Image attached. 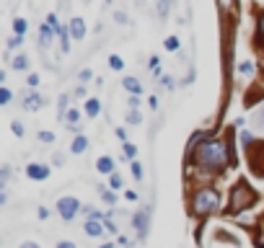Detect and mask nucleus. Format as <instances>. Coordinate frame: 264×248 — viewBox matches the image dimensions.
<instances>
[{"label":"nucleus","mask_w":264,"mask_h":248,"mask_svg":"<svg viewBox=\"0 0 264 248\" xmlns=\"http://www.w3.org/2000/svg\"><path fill=\"white\" fill-rule=\"evenodd\" d=\"M189 158H192V163H194L197 168L212 171V173L226 171V168H228V161H231L228 145H226L223 140H207V137H205L202 145L189 147Z\"/></svg>","instance_id":"f257e3e1"},{"label":"nucleus","mask_w":264,"mask_h":248,"mask_svg":"<svg viewBox=\"0 0 264 248\" xmlns=\"http://www.w3.org/2000/svg\"><path fill=\"white\" fill-rule=\"evenodd\" d=\"M220 207V191L215 186H202L192 194V215L207 217Z\"/></svg>","instance_id":"f03ea898"},{"label":"nucleus","mask_w":264,"mask_h":248,"mask_svg":"<svg viewBox=\"0 0 264 248\" xmlns=\"http://www.w3.org/2000/svg\"><path fill=\"white\" fill-rule=\"evenodd\" d=\"M251 202H256V194L241 181V184H236L233 186V191H231V212H241V210H246Z\"/></svg>","instance_id":"7ed1b4c3"},{"label":"nucleus","mask_w":264,"mask_h":248,"mask_svg":"<svg viewBox=\"0 0 264 248\" xmlns=\"http://www.w3.org/2000/svg\"><path fill=\"white\" fill-rule=\"evenodd\" d=\"M80 210H83L80 207V199H75V196H60L57 199V215L62 220H73Z\"/></svg>","instance_id":"20e7f679"},{"label":"nucleus","mask_w":264,"mask_h":248,"mask_svg":"<svg viewBox=\"0 0 264 248\" xmlns=\"http://www.w3.org/2000/svg\"><path fill=\"white\" fill-rule=\"evenodd\" d=\"M26 176L31 181H47L50 178V166L47 163H29L26 166Z\"/></svg>","instance_id":"39448f33"},{"label":"nucleus","mask_w":264,"mask_h":248,"mask_svg":"<svg viewBox=\"0 0 264 248\" xmlns=\"http://www.w3.org/2000/svg\"><path fill=\"white\" fill-rule=\"evenodd\" d=\"M55 34H57V31H55L50 24H41V26H39V47H41V49H50Z\"/></svg>","instance_id":"423d86ee"},{"label":"nucleus","mask_w":264,"mask_h":248,"mask_svg":"<svg viewBox=\"0 0 264 248\" xmlns=\"http://www.w3.org/2000/svg\"><path fill=\"white\" fill-rule=\"evenodd\" d=\"M44 104H47V98H44V96H39V93H29V96H24V104H21V106H24L26 111H39Z\"/></svg>","instance_id":"0eeeda50"},{"label":"nucleus","mask_w":264,"mask_h":248,"mask_svg":"<svg viewBox=\"0 0 264 248\" xmlns=\"http://www.w3.org/2000/svg\"><path fill=\"white\" fill-rule=\"evenodd\" d=\"M85 235H91V238H101L104 235V230H106V225H104V220H88L85 225Z\"/></svg>","instance_id":"6e6552de"},{"label":"nucleus","mask_w":264,"mask_h":248,"mask_svg":"<svg viewBox=\"0 0 264 248\" xmlns=\"http://www.w3.org/2000/svg\"><path fill=\"white\" fill-rule=\"evenodd\" d=\"M96 171H99V173H106V176L117 173V171H114V158H112V155H101L99 161H96Z\"/></svg>","instance_id":"1a4fd4ad"},{"label":"nucleus","mask_w":264,"mask_h":248,"mask_svg":"<svg viewBox=\"0 0 264 248\" xmlns=\"http://www.w3.org/2000/svg\"><path fill=\"white\" fill-rule=\"evenodd\" d=\"M70 36L75 41H83L85 36V24H83V18H70Z\"/></svg>","instance_id":"9d476101"},{"label":"nucleus","mask_w":264,"mask_h":248,"mask_svg":"<svg viewBox=\"0 0 264 248\" xmlns=\"http://www.w3.org/2000/svg\"><path fill=\"white\" fill-rule=\"evenodd\" d=\"M122 85H124V91H129L132 96H140V93H143V83H140L138 78H132V75H129V78H124V80H122Z\"/></svg>","instance_id":"9b49d317"},{"label":"nucleus","mask_w":264,"mask_h":248,"mask_svg":"<svg viewBox=\"0 0 264 248\" xmlns=\"http://www.w3.org/2000/svg\"><path fill=\"white\" fill-rule=\"evenodd\" d=\"M135 228H138L140 238L148 233V210H140V212L135 215Z\"/></svg>","instance_id":"f8f14e48"},{"label":"nucleus","mask_w":264,"mask_h":248,"mask_svg":"<svg viewBox=\"0 0 264 248\" xmlns=\"http://www.w3.org/2000/svg\"><path fill=\"white\" fill-rule=\"evenodd\" d=\"M85 150H88V137H85V134H78V137L73 140V145H70V153L80 155V153H85Z\"/></svg>","instance_id":"ddd939ff"},{"label":"nucleus","mask_w":264,"mask_h":248,"mask_svg":"<svg viewBox=\"0 0 264 248\" xmlns=\"http://www.w3.org/2000/svg\"><path fill=\"white\" fill-rule=\"evenodd\" d=\"M99 111H101V101H99V98H88V101H85V114L91 117V119L99 117Z\"/></svg>","instance_id":"4468645a"},{"label":"nucleus","mask_w":264,"mask_h":248,"mask_svg":"<svg viewBox=\"0 0 264 248\" xmlns=\"http://www.w3.org/2000/svg\"><path fill=\"white\" fill-rule=\"evenodd\" d=\"M238 73L244 75V78H254V73H256V67H254V62L251 60H244L238 65Z\"/></svg>","instance_id":"2eb2a0df"},{"label":"nucleus","mask_w":264,"mask_h":248,"mask_svg":"<svg viewBox=\"0 0 264 248\" xmlns=\"http://www.w3.org/2000/svg\"><path fill=\"white\" fill-rule=\"evenodd\" d=\"M11 67H13V70H29V57L26 55H16Z\"/></svg>","instance_id":"dca6fc26"},{"label":"nucleus","mask_w":264,"mask_h":248,"mask_svg":"<svg viewBox=\"0 0 264 248\" xmlns=\"http://www.w3.org/2000/svg\"><path fill=\"white\" fill-rule=\"evenodd\" d=\"M26 29H29V21H26V18H13V34L24 36Z\"/></svg>","instance_id":"f3484780"},{"label":"nucleus","mask_w":264,"mask_h":248,"mask_svg":"<svg viewBox=\"0 0 264 248\" xmlns=\"http://www.w3.org/2000/svg\"><path fill=\"white\" fill-rule=\"evenodd\" d=\"M99 194H101V199L106 202V205H114V202H117V194H114L112 189H104V186H99Z\"/></svg>","instance_id":"a211bd4d"},{"label":"nucleus","mask_w":264,"mask_h":248,"mask_svg":"<svg viewBox=\"0 0 264 248\" xmlns=\"http://www.w3.org/2000/svg\"><path fill=\"white\" fill-rule=\"evenodd\" d=\"M109 189H112V191H119V189H122V176H119V173H112V176H109Z\"/></svg>","instance_id":"6ab92c4d"},{"label":"nucleus","mask_w":264,"mask_h":248,"mask_svg":"<svg viewBox=\"0 0 264 248\" xmlns=\"http://www.w3.org/2000/svg\"><path fill=\"white\" fill-rule=\"evenodd\" d=\"M109 67H112V70H124V60L119 55H112L109 57Z\"/></svg>","instance_id":"aec40b11"},{"label":"nucleus","mask_w":264,"mask_h":248,"mask_svg":"<svg viewBox=\"0 0 264 248\" xmlns=\"http://www.w3.org/2000/svg\"><path fill=\"white\" fill-rule=\"evenodd\" d=\"M122 153H124V158H129V161H135V155H138V147L132 145V142H124V145H122Z\"/></svg>","instance_id":"412c9836"},{"label":"nucleus","mask_w":264,"mask_h":248,"mask_svg":"<svg viewBox=\"0 0 264 248\" xmlns=\"http://www.w3.org/2000/svg\"><path fill=\"white\" fill-rule=\"evenodd\" d=\"M163 47H166L168 52H176V49H179V36H168V39L163 41Z\"/></svg>","instance_id":"4be33fe9"},{"label":"nucleus","mask_w":264,"mask_h":248,"mask_svg":"<svg viewBox=\"0 0 264 248\" xmlns=\"http://www.w3.org/2000/svg\"><path fill=\"white\" fill-rule=\"evenodd\" d=\"M168 11H171V0H158V16H161V18H166V16H168Z\"/></svg>","instance_id":"5701e85b"},{"label":"nucleus","mask_w":264,"mask_h":248,"mask_svg":"<svg viewBox=\"0 0 264 248\" xmlns=\"http://www.w3.org/2000/svg\"><path fill=\"white\" fill-rule=\"evenodd\" d=\"M0 104H3V106H8V104H11V88H8V85L0 88Z\"/></svg>","instance_id":"b1692460"},{"label":"nucleus","mask_w":264,"mask_h":248,"mask_svg":"<svg viewBox=\"0 0 264 248\" xmlns=\"http://www.w3.org/2000/svg\"><path fill=\"white\" fill-rule=\"evenodd\" d=\"M129 166H132V176H135V181H143V166L138 161H132Z\"/></svg>","instance_id":"393cba45"},{"label":"nucleus","mask_w":264,"mask_h":248,"mask_svg":"<svg viewBox=\"0 0 264 248\" xmlns=\"http://www.w3.org/2000/svg\"><path fill=\"white\" fill-rule=\"evenodd\" d=\"M11 129H13L16 137H24V134H26V129H24V124H21V122H11Z\"/></svg>","instance_id":"a878e982"},{"label":"nucleus","mask_w":264,"mask_h":248,"mask_svg":"<svg viewBox=\"0 0 264 248\" xmlns=\"http://www.w3.org/2000/svg\"><path fill=\"white\" fill-rule=\"evenodd\" d=\"M24 44V36H18V34H13L11 39H8V49H16V47H21Z\"/></svg>","instance_id":"bb28decb"},{"label":"nucleus","mask_w":264,"mask_h":248,"mask_svg":"<svg viewBox=\"0 0 264 248\" xmlns=\"http://www.w3.org/2000/svg\"><path fill=\"white\" fill-rule=\"evenodd\" d=\"M65 119H68V122H70V127H73V124H78V119H80V114H78V111H75V109H70V111H68V114H65Z\"/></svg>","instance_id":"cd10ccee"},{"label":"nucleus","mask_w":264,"mask_h":248,"mask_svg":"<svg viewBox=\"0 0 264 248\" xmlns=\"http://www.w3.org/2000/svg\"><path fill=\"white\" fill-rule=\"evenodd\" d=\"M47 24H50L55 31H60V21H57V13H50V16H47Z\"/></svg>","instance_id":"c85d7f7f"},{"label":"nucleus","mask_w":264,"mask_h":248,"mask_svg":"<svg viewBox=\"0 0 264 248\" xmlns=\"http://www.w3.org/2000/svg\"><path fill=\"white\" fill-rule=\"evenodd\" d=\"M39 140L41 142H55V134L52 132H39Z\"/></svg>","instance_id":"c756f323"},{"label":"nucleus","mask_w":264,"mask_h":248,"mask_svg":"<svg viewBox=\"0 0 264 248\" xmlns=\"http://www.w3.org/2000/svg\"><path fill=\"white\" fill-rule=\"evenodd\" d=\"M52 163H55V166H65V155H62V153H55V155H52Z\"/></svg>","instance_id":"7c9ffc66"},{"label":"nucleus","mask_w":264,"mask_h":248,"mask_svg":"<svg viewBox=\"0 0 264 248\" xmlns=\"http://www.w3.org/2000/svg\"><path fill=\"white\" fill-rule=\"evenodd\" d=\"M114 134H117V137H119L122 142H127V129H124V127H117V129H114Z\"/></svg>","instance_id":"2f4dec72"},{"label":"nucleus","mask_w":264,"mask_h":248,"mask_svg":"<svg viewBox=\"0 0 264 248\" xmlns=\"http://www.w3.org/2000/svg\"><path fill=\"white\" fill-rule=\"evenodd\" d=\"M127 119L138 124V122H140V114H138V109H129V114H127Z\"/></svg>","instance_id":"473e14b6"},{"label":"nucleus","mask_w":264,"mask_h":248,"mask_svg":"<svg viewBox=\"0 0 264 248\" xmlns=\"http://www.w3.org/2000/svg\"><path fill=\"white\" fill-rule=\"evenodd\" d=\"M55 248H78V245H75L73 240H60V243H57Z\"/></svg>","instance_id":"72a5a7b5"},{"label":"nucleus","mask_w":264,"mask_h":248,"mask_svg":"<svg viewBox=\"0 0 264 248\" xmlns=\"http://www.w3.org/2000/svg\"><path fill=\"white\" fill-rule=\"evenodd\" d=\"M78 78H80V83L91 80V70H80V73H78Z\"/></svg>","instance_id":"f704fd0d"},{"label":"nucleus","mask_w":264,"mask_h":248,"mask_svg":"<svg viewBox=\"0 0 264 248\" xmlns=\"http://www.w3.org/2000/svg\"><path fill=\"white\" fill-rule=\"evenodd\" d=\"M18 248H41V245H39V243H34V240H24Z\"/></svg>","instance_id":"c9c22d12"},{"label":"nucleus","mask_w":264,"mask_h":248,"mask_svg":"<svg viewBox=\"0 0 264 248\" xmlns=\"http://www.w3.org/2000/svg\"><path fill=\"white\" fill-rule=\"evenodd\" d=\"M26 83H29V88H36V85H39V75H29Z\"/></svg>","instance_id":"e433bc0d"},{"label":"nucleus","mask_w":264,"mask_h":248,"mask_svg":"<svg viewBox=\"0 0 264 248\" xmlns=\"http://www.w3.org/2000/svg\"><path fill=\"white\" fill-rule=\"evenodd\" d=\"M148 106L156 111V109H158V98H156V96H150V98H148Z\"/></svg>","instance_id":"4c0bfd02"},{"label":"nucleus","mask_w":264,"mask_h":248,"mask_svg":"<svg viewBox=\"0 0 264 248\" xmlns=\"http://www.w3.org/2000/svg\"><path fill=\"white\" fill-rule=\"evenodd\" d=\"M127 104H129V109H138V106H140V98H138V96H132Z\"/></svg>","instance_id":"58836bf2"},{"label":"nucleus","mask_w":264,"mask_h":248,"mask_svg":"<svg viewBox=\"0 0 264 248\" xmlns=\"http://www.w3.org/2000/svg\"><path fill=\"white\" fill-rule=\"evenodd\" d=\"M161 83H163L166 88H173V80H171V75H163V78H161Z\"/></svg>","instance_id":"ea45409f"},{"label":"nucleus","mask_w":264,"mask_h":248,"mask_svg":"<svg viewBox=\"0 0 264 248\" xmlns=\"http://www.w3.org/2000/svg\"><path fill=\"white\" fill-rule=\"evenodd\" d=\"M114 18H117V24H124V21H127V16H124L122 11H117V13H114Z\"/></svg>","instance_id":"a19ab883"},{"label":"nucleus","mask_w":264,"mask_h":248,"mask_svg":"<svg viewBox=\"0 0 264 248\" xmlns=\"http://www.w3.org/2000/svg\"><path fill=\"white\" fill-rule=\"evenodd\" d=\"M256 124H259V127L264 129V109H261V111H259V114H256Z\"/></svg>","instance_id":"79ce46f5"},{"label":"nucleus","mask_w":264,"mask_h":248,"mask_svg":"<svg viewBox=\"0 0 264 248\" xmlns=\"http://www.w3.org/2000/svg\"><path fill=\"white\" fill-rule=\"evenodd\" d=\"M50 217V210H44V207H39V220H47Z\"/></svg>","instance_id":"37998d69"},{"label":"nucleus","mask_w":264,"mask_h":248,"mask_svg":"<svg viewBox=\"0 0 264 248\" xmlns=\"http://www.w3.org/2000/svg\"><path fill=\"white\" fill-rule=\"evenodd\" d=\"M124 196H127L129 202H135V199H138V194H135V191H124Z\"/></svg>","instance_id":"c03bdc74"},{"label":"nucleus","mask_w":264,"mask_h":248,"mask_svg":"<svg viewBox=\"0 0 264 248\" xmlns=\"http://www.w3.org/2000/svg\"><path fill=\"white\" fill-rule=\"evenodd\" d=\"M259 31H261V36H264V16H261V21H259Z\"/></svg>","instance_id":"a18cd8bd"},{"label":"nucleus","mask_w":264,"mask_h":248,"mask_svg":"<svg viewBox=\"0 0 264 248\" xmlns=\"http://www.w3.org/2000/svg\"><path fill=\"white\" fill-rule=\"evenodd\" d=\"M101 248H114V243H104Z\"/></svg>","instance_id":"49530a36"},{"label":"nucleus","mask_w":264,"mask_h":248,"mask_svg":"<svg viewBox=\"0 0 264 248\" xmlns=\"http://www.w3.org/2000/svg\"><path fill=\"white\" fill-rule=\"evenodd\" d=\"M220 3H226V6H228V3H233V0H220Z\"/></svg>","instance_id":"de8ad7c7"}]
</instances>
